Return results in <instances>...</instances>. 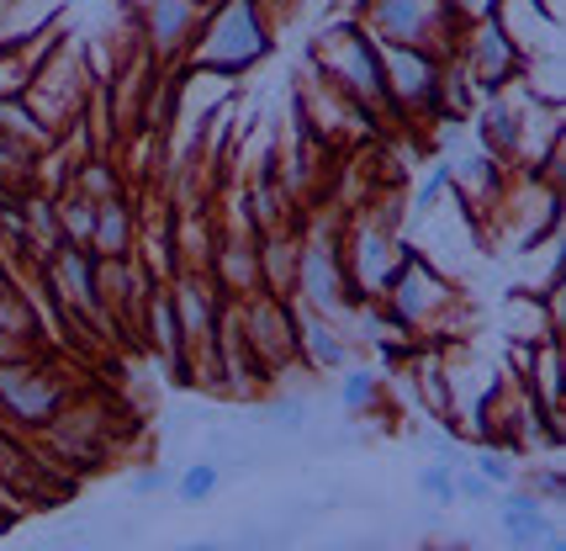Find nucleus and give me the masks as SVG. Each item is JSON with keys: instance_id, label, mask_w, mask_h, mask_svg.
Masks as SVG:
<instances>
[{"instance_id": "f257e3e1", "label": "nucleus", "mask_w": 566, "mask_h": 551, "mask_svg": "<svg viewBox=\"0 0 566 551\" xmlns=\"http://www.w3.org/2000/svg\"><path fill=\"white\" fill-rule=\"evenodd\" d=\"M318 64L349 101H360L366 112H387V80H381V53L366 38L360 22H339L318 38Z\"/></svg>"}, {"instance_id": "f03ea898", "label": "nucleus", "mask_w": 566, "mask_h": 551, "mask_svg": "<svg viewBox=\"0 0 566 551\" xmlns=\"http://www.w3.org/2000/svg\"><path fill=\"white\" fill-rule=\"evenodd\" d=\"M212 22H201V49H197V64L207 70H249L260 53L271 49V32L260 22V11L254 6H212L207 11Z\"/></svg>"}, {"instance_id": "7ed1b4c3", "label": "nucleus", "mask_w": 566, "mask_h": 551, "mask_svg": "<svg viewBox=\"0 0 566 551\" xmlns=\"http://www.w3.org/2000/svg\"><path fill=\"white\" fill-rule=\"evenodd\" d=\"M381 53V80H387V101L423 112L440 106V64L423 49H376Z\"/></svg>"}, {"instance_id": "20e7f679", "label": "nucleus", "mask_w": 566, "mask_h": 551, "mask_svg": "<svg viewBox=\"0 0 566 551\" xmlns=\"http://www.w3.org/2000/svg\"><path fill=\"white\" fill-rule=\"evenodd\" d=\"M302 298H307V313H339V302H345L349 281H345V266H339V245L334 239H313V245H302Z\"/></svg>"}, {"instance_id": "39448f33", "label": "nucleus", "mask_w": 566, "mask_h": 551, "mask_svg": "<svg viewBox=\"0 0 566 551\" xmlns=\"http://www.w3.org/2000/svg\"><path fill=\"white\" fill-rule=\"evenodd\" d=\"M402 260H408V254H402V245H397V233H387V228H360L355 245H349V276H360L366 292H387Z\"/></svg>"}, {"instance_id": "423d86ee", "label": "nucleus", "mask_w": 566, "mask_h": 551, "mask_svg": "<svg viewBox=\"0 0 566 551\" xmlns=\"http://www.w3.org/2000/svg\"><path fill=\"white\" fill-rule=\"evenodd\" d=\"M497 526H503V551H535L551 536V514H545V503L535 493H503L497 499Z\"/></svg>"}, {"instance_id": "0eeeda50", "label": "nucleus", "mask_w": 566, "mask_h": 551, "mask_svg": "<svg viewBox=\"0 0 566 551\" xmlns=\"http://www.w3.org/2000/svg\"><path fill=\"white\" fill-rule=\"evenodd\" d=\"M518 70V49L503 22H482V32L471 38V80H482L488 91Z\"/></svg>"}, {"instance_id": "6e6552de", "label": "nucleus", "mask_w": 566, "mask_h": 551, "mask_svg": "<svg viewBox=\"0 0 566 551\" xmlns=\"http://www.w3.org/2000/svg\"><path fill=\"white\" fill-rule=\"evenodd\" d=\"M296 345L307 351V361L313 366H345L349 351H345V340H339V329H334V319H318V313H302L296 319Z\"/></svg>"}, {"instance_id": "1a4fd4ad", "label": "nucleus", "mask_w": 566, "mask_h": 551, "mask_svg": "<svg viewBox=\"0 0 566 551\" xmlns=\"http://www.w3.org/2000/svg\"><path fill=\"white\" fill-rule=\"evenodd\" d=\"M249 329H254V345H265L271 340V366H281L286 355L296 351V319H286V308L281 302H254V319H249Z\"/></svg>"}, {"instance_id": "9d476101", "label": "nucleus", "mask_w": 566, "mask_h": 551, "mask_svg": "<svg viewBox=\"0 0 566 551\" xmlns=\"http://www.w3.org/2000/svg\"><path fill=\"white\" fill-rule=\"evenodd\" d=\"M144 17L154 22V38H159V43L170 49V43H175V32L186 38V32L197 27V17H207V11H197V6H175V0H170V6H148Z\"/></svg>"}, {"instance_id": "9b49d317", "label": "nucleus", "mask_w": 566, "mask_h": 551, "mask_svg": "<svg viewBox=\"0 0 566 551\" xmlns=\"http://www.w3.org/2000/svg\"><path fill=\"white\" fill-rule=\"evenodd\" d=\"M222 472L212 467V461H197V467H186V472L175 477V493H180V503H207L212 493H218Z\"/></svg>"}, {"instance_id": "f8f14e48", "label": "nucleus", "mask_w": 566, "mask_h": 551, "mask_svg": "<svg viewBox=\"0 0 566 551\" xmlns=\"http://www.w3.org/2000/svg\"><path fill=\"white\" fill-rule=\"evenodd\" d=\"M376 393H381V376L366 372V366H349L345 376H339V398H345V408H370L376 403Z\"/></svg>"}, {"instance_id": "ddd939ff", "label": "nucleus", "mask_w": 566, "mask_h": 551, "mask_svg": "<svg viewBox=\"0 0 566 551\" xmlns=\"http://www.w3.org/2000/svg\"><path fill=\"white\" fill-rule=\"evenodd\" d=\"M471 472L482 477L488 488H509V482H514V461L497 451V446H476V456H471Z\"/></svg>"}, {"instance_id": "4468645a", "label": "nucleus", "mask_w": 566, "mask_h": 551, "mask_svg": "<svg viewBox=\"0 0 566 551\" xmlns=\"http://www.w3.org/2000/svg\"><path fill=\"white\" fill-rule=\"evenodd\" d=\"M419 499L434 503V509L455 503V472H450L444 461H434V467H423V472H419Z\"/></svg>"}, {"instance_id": "2eb2a0df", "label": "nucleus", "mask_w": 566, "mask_h": 551, "mask_svg": "<svg viewBox=\"0 0 566 551\" xmlns=\"http://www.w3.org/2000/svg\"><path fill=\"white\" fill-rule=\"evenodd\" d=\"M265 425H275V429H307V403H296V398H275V403H265Z\"/></svg>"}, {"instance_id": "dca6fc26", "label": "nucleus", "mask_w": 566, "mask_h": 551, "mask_svg": "<svg viewBox=\"0 0 566 551\" xmlns=\"http://www.w3.org/2000/svg\"><path fill=\"white\" fill-rule=\"evenodd\" d=\"M455 499H461V503H493L497 488H488V482L467 467V472H455Z\"/></svg>"}, {"instance_id": "f3484780", "label": "nucleus", "mask_w": 566, "mask_h": 551, "mask_svg": "<svg viewBox=\"0 0 566 551\" xmlns=\"http://www.w3.org/2000/svg\"><path fill=\"white\" fill-rule=\"evenodd\" d=\"M450 176H455V170H450V159H440V165H434V170H429V176L419 180V207L440 201V197H444V186H450Z\"/></svg>"}, {"instance_id": "a211bd4d", "label": "nucleus", "mask_w": 566, "mask_h": 551, "mask_svg": "<svg viewBox=\"0 0 566 551\" xmlns=\"http://www.w3.org/2000/svg\"><path fill=\"white\" fill-rule=\"evenodd\" d=\"M159 482H165V472H159V467H144V472L133 477V493H159Z\"/></svg>"}, {"instance_id": "6ab92c4d", "label": "nucleus", "mask_w": 566, "mask_h": 551, "mask_svg": "<svg viewBox=\"0 0 566 551\" xmlns=\"http://www.w3.org/2000/svg\"><path fill=\"white\" fill-rule=\"evenodd\" d=\"M535 551H566V541H562V536H556V530H551V536H545V541H541V547H535Z\"/></svg>"}, {"instance_id": "aec40b11", "label": "nucleus", "mask_w": 566, "mask_h": 551, "mask_svg": "<svg viewBox=\"0 0 566 551\" xmlns=\"http://www.w3.org/2000/svg\"><path fill=\"white\" fill-rule=\"evenodd\" d=\"M175 551H222V541H191V547H175Z\"/></svg>"}, {"instance_id": "412c9836", "label": "nucleus", "mask_w": 566, "mask_h": 551, "mask_svg": "<svg viewBox=\"0 0 566 551\" xmlns=\"http://www.w3.org/2000/svg\"><path fill=\"white\" fill-rule=\"evenodd\" d=\"M467 551H503V547H467Z\"/></svg>"}]
</instances>
